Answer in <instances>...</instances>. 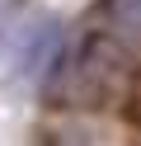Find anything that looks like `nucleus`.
<instances>
[{
    "label": "nucleus",
    "instance_id": "nucleus-2",
    "mask_svg": "<svg viewBox=\"0 0 141 146\" xmlns=\"http://www.w3.org/2000/svg\"><path fill=\"white\" fill-rule=\"evenodd\" d=\"M103 10H108V24L122 38L141 42V0H103Z\"/></svg>",
    "mask_w": 141,
    "mask_h": 146
},
{
    "label": "nucleus",
    "instance_id": "nucleus-1",
    "mask_svg": "<svg viewBox=\"0 0 141 146\" xmlns=\"http://www.w3.org/2000/svg\"><path fill=\"white\" fill-rule=\"evenodd\" d=\"M56 57H61V24L56 19H38L33 29L24 33V42H19V71H24L28 80H38V76L52 71Z\"/></svg>",
    "mask_w": 141,
    "mask_h": 146
},
{
    "label": "nucleus",
    "instance_id": "nucleus-3",
    "mask_svg": "<svg viewBox=\"0 0 141 146\" xmlns=\"http://www.w3.org/2000/svg\"><path fill=\"white\" fill-rule=\"evenodd\" d=\"M9 47V19H0V52Z\"/></svg>",
    "mask_w": 141,
    "mask_h": 146
}]
</instances>
